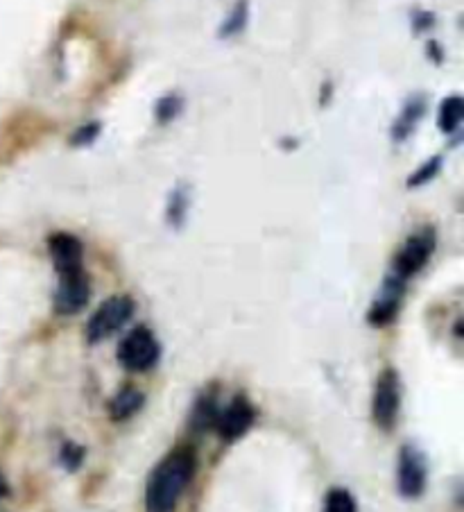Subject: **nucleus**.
<instances>
[{
	"mask_svg": "<svg viewBox=\"0 0 464 512\" xmlns=\"http://www.w3.org/2000/svg\"><path fill=\"white\" fill-rule=\"evenodd\" d=\"M324 512H358L356 501L351 497V492L345 488H335L326 494Z\"/></svg>",
	"mask_w": 464,
	"mask_h": 512,
	"instance_id": "12",
	"label": "nucleus"
},
{
	"mask_svg": "<svg viewBox=\"0 0 464 512\" xmlns=\"http://www.w3.org/2000/svg\"><path fill=\"white\" fill-rule=\"evenodd\" d=\"M437 168H440V159H431V164H426L424 168L419 170V173H415V177L410 179V186H419V184H424V182H428V179H431L435 173H437Z\"/></svg>",
	"mask_w": 464,
	"mask_h": 512,
	"instance_id": "14",
	"label": "nucleus"
},
{
	"mask_svg": "<svg viewBox=\"0 0 464 512\" xmlns=\"http://www.w3.org/2000/svg\"><path fill=\"white\" fill-rule=\"evenodd\" d=\"M50 256H53L55 268L59 275H66V272L82 270V243L77 241L73 234H55L50 238Z\"/></svg>",
	"mask_w": 464,
	"mask_h": 512,
	"instance_id": "9",
	"label": "nucleus"
},
{
	"mask_svg": "<svg viewBox=\"0 0 464 512\" xmlns=\"http://www.w3.org/2000/svg\"><path fill=\"white\" fill-rule=\"evenodd\" d=\"M426 488V463L415 447H403L399 456V490L403 497L417 499Z\"/></svg>",
	"mask_w": 464,
	"mask_h": 512,
	"instance_id": "7",
	"label": "nucleus"
},
{
	"mask_svg": "<svg viewBox=\"0 0 464 512\" xmlns=\"http://www.w3.org/2000/svg\"><path fill=\"white\" fill-rule=\"evenodd\" d=\"M59 288L55 295V311L59 315H75L84 309V304L89 302V279L84 275V270L66 272L59 275Z\"/></svg>",
	"mask_w": 464,
	"mask_h": 512,
	"instance_id": "5",
	"label": "nucleus"
},
{
	"mask_svg": "<svg viewBox=\"0 0 464 512\" xmlns=\"http://www.w3.org/2000/svg\"><path fill=\"white\" fill-rule=\"evenodd\" d=\"M98 134V125H91V127H87V130H82L80 134L75 136V143H89V139H93V136Z\"/></svg>",
	"mask_w": 464,
	"mask_h": 512,
	"instance_id": "15",
	"label": "nucleus"
},
{
	"mask_svg": "<svg viewBox=\"0 0 464 512\" xmlns=\"http://www.w3.org/2000/svg\"><path fill=\"white\" fill-rule=\"evenodd\" d=\"M118 361L130 372H148L159 361V343L148 327H136L118 345Z\"/></svg>",
	"mask_w": 464,
	"mask_h": 512,
	"instance_id": "2",
	"label": "nucleus"
},
{
	"mask_svg": "<svg viewBox=\"0 0 464 512\" xmlns=\"http://www.w3.org/2000/svg\"><path fill=\"white\" fill-rule=\"evenodd\" d=\"M254 422V408L245 397H234L229 406L216 417V429L222 440H236Z\"/></svg>",
	"mask_w": 464,
	"mask_h": 512,
	"instance_id": "8",
	"label": "nucleus"
},
{
	"mask_svg": "<svg viewBox=\"0 0 464 512\" xmlns=\"http://www.w3.org/2000/svg\"><path fill=\"white\" fill-rule=\"evenodd\" d=\"M433 247H435V238H433V232H428V229L426 232L408 238V243L403 245L397 261H394L397 279H406L424 268V263L428 261V256H431Z\"/></svg>",
	"mask_w": 464,
	"mask_h": 512,
	"instance_id": "6",
	"label": "nucleus"
},
{
	"mask_svg": "<svg viewBox=\"0 0 464 512\" xmlns=\"http://www.w3.org/2000/svg\"><path fill=\"white\" fill-rule=\"evenodd\" d=\"M141 406H143V392L127 386L109 401V415L114 422H123V420H130L134 413H139Z\"/></svg>",
	"mask_w": 464,
	"mask_h": 512,
	"instance_id": "10",
	"label": "nucleus"
},
{
	"mask_svg": "<svg viewBox=\"0 0 464 512\" xmlns=\"http://www.w3.org/2000/svg\"><path fill=\"white\" fill-rule=\"evenodd\" d=\"M462 121V98H449L442 102L440 127L444 132H453Z\"/></svg>",
	"mask_w": 464,
	"mask_h": 512,
	"instance_id": "13",
	"label": "nucleus"
},
{
	"mask_svg": "<svg viewBox=\"0 0 464 512\" xmlns=\"http://www.w3.org/2000/svg\"><path fill=\"white\" fill-rule=\"evenodd\" d=\"M247 14H249L247 0H238V3L234 5V10L229 12L225 25L220 28L222 37H234V34L243 32V28L247 25Z\"/></svg>",
	"mask_w": 464,
	"mask_h": 512,
	"instance_id": "11",
	"label": "nucleus"
},
{
	"mask_svg": "<svg viewBox=\"0 0 464 512\" xmlns=\"http://www.w3.org/2000/svg\"><path fill=\"white\" fill-rule=\"evenodd\" d=\"M134 313V302L130 297H109V300L98 306V311L91 315L87 324V338L89 343H100V340L116 334L118 329H123L130 322Z\"/></svg>",
	"mask_w": 464,
	"mask_h": 512,
	"instance_id": "3",
	"label": "nucleus"
},
{
	"mask_svg": "<svg viewBox=\"0 0 464 512\" xmlns=\"http://www.w3.org/2000/svg\"><path fill=\"white\" fill-rule=\"evenodd\" d=\"M399 404H401V392H399V377L397 372L385 370L376 381V392H374V420L381 429L390 431L394 422H397L399 415Z\"/></svg>",
	"mask_w": 464,
	"mask_h": 512,
	"instance_id": "4",
	"label": "nucleus"
},
{
	"mask_svg": "<svg viewBox=\"0 0 464 512\" xmlns=\"http://www.w3.org/2000/svg\"><path fill=\"white\" fill-rule=\"evenodd\" d=\"M195 476V454L188 447H177L154 467L145 490L148 512H175L179 499Z\"/></svg>",
	"mask_w": 464,
	"mask_h": 512,
	"instance_id": "1",
	"label": "nucleus"
}]
</instances>
